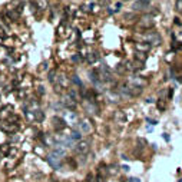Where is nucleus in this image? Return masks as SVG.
<instances>
[{
    "mask_svg": "<svg viewBox=\"0 0 182 182\" xmlns=\"http://www.w3.org/2000/svg\"><path fill=\"white\" fill-rule=\"evenodd\" d=\"M146 120H148V122H150V123H152V125H156V123H158V122H156V120H152V119H146Z\"/></svg>",
    "mask_w": 182,
    "mask_h": 182,
    "instance_id": "obj_31",
    "label": "nucleus"
},
{
    "mask_svg": "<svg viewBox=\"0 0 182 182\" xmlns=\"http://www.w3.org/2000/svg\"><path fill=\"white\" fill-rule=\"evenodd\" d=\"M78 125H79V128H80V131H82V132H85V133L90 132V126H89L86 122H79Z\"/></svg>",
    "mask_w": 182,
    "mask_h": 182,
    "instance_id": "obj_16",
    "label": "nucleus"
},
{
    "mask_svg": "<svg viewBox=\"0 0 182 182\" xmlns=\"http://www.w3.org/2000/svg\"><path fill=\"white\" fill-rule=\"evenodd\" d=\"M96 72H98V75H99V80H102V82H112V80H113L112 73L109 72V69L106 66L99 67Z\"/></svg>",
    "mask_w": 182,
    "mask_h": 182,
    "instance_id": "obj_2",
    "label": "nucleus"
},
{
    "mask_svg": "<svg viewBox=\"0 0 182 182\" xmlns=\"http://www.w3.org/2000/svg\"><path fill=\"white\" fill-rule=\"evenodd\" d=\"M98 59H99V53H98V52H93V53H90V55L86 56V60H88L89 63H93V62H96Z\"/></svg>",
    "mask_w": 182,
    "mask_h": 182,
    "instance_id": "obj_14",
    "label": "nucleus"
},
{
    "mask_svg": "<svg viewBox=\"0 0 182 182\" xmlns=\"http://www.w3.org/2000/svg\"><path fill=\"white\" fill-rule=\"evenodd\" d=\"M53 122H57V123H55V128L59 131V129H63L65 126H66V122L63 120V119H60V118H57V116H55L53 118Z\"/></svg>",
    "mask_w": 182,
    "mask_h": 182,
    "instance_id": "obj_13",
    "label": "nucleus"
},
{
    "mask_svg": "<svg viewBox=\"0 0 182 182\" xmlns=\"http://www.w3.org/2000/svg\"><path fill=\"white\" fill-rule=\"evenodd\" d=\"M62 158L60 156H57L56 153H50L49 156H48V162L50 164V166L53 168V169H60V166H62Z\"/></svg>",
    "mask_w": 182,
    "mask_h": 182,
    "instance_id": "obj_3",
    "label": "nucleus"
},
{
    "mask_svg": "<svg viewBox=\"0 0 182 182\" xmlns=\"http://www.w3.org/2000/svg\"><path fill=\"white\" fill-rule=\"evenodd\" d=\"M174 23L179 26V24H181V19H178V17H175V19H174Z\"/></svg>",
    "mask_w": 182,
    "mask_h": 182,
    "instance_id": "obj_27",
    "label": "nucleus"
},
{
    "mask_svg": "<svg viewBox=\"0 0 182 182\" xmlns=\"http://www.w3.org/2000/svg\"><path fill=\"white\" fill-rule=\"evenodd\" d=\"M155 24V20L152 15H144V16L139 19V23H138V27L142 29V30H150Z\"/></svg>",
    "mask_w": 182,
    "mask_h": 182,
    "instance_id": "obj_1",
    "label": "nucleus"
},
{
    "mask_svg": "<svg viewBox=\"0 0 182 182\" xmlns=\"http://www.w3.org/2000/svg\"><path fill=\"white\" fill-rule=\"evenodd\" d=\"M34 118H36L37 120H40V122H42V120L45 119V115L42 113V111H34Z\"/></svg>",
    "mask_w": 182,
    "mask_h": 182,
    "instance_id": "obj_21",
    "label": "nucleus"
},
{
    "mask_svg": "<svg viewBox=\"0 0 182 182\" xmlns=\"http://www.w3.org/2000/svg\"><path fill=\"white\" fill-rule=\"evenodd\" d=\"M156 106H158V109H159V111H165L166 109V102L165 100H158V103H156Z\"/></svg>",
    "mask_w": 182,
    "mask_h": 182,
    "instance_id": "obj_20",
    "label": "nucleus"
},
{
    "mask_svg": "<svg viewBox=\"0 0 182 182\" xmlns=\"http://www.w3.org/2000/svg\"><path fill=\"white\" fill-rule=\"evenodd\" d=\"M175 9H176L178 12H182V1H176V3H175Z\"/></svg>",
    "mask_w": 182,
    "mask_h": 182,
    "instance_id": "obj_25",
    "label": "nucleus"
},
{
    "mask_svg": "<svg viewBox=\"0 0 182 182\" xmlns=\"http://www.w3.org/2000/svg\"><path fill=\"white\" fill-rule=\"evenodd\" d=\"M148 37L149 40H150V43H153V45H161V42H162V39H161V36L156 33V32H150V33H148Z\"/></svg>",
    "mask_w": 182,
    "mask_h": 182,
    "instance_id": "obj_9",
    "label": "nucleus"
},
{
    "mask_svg": "<svg viewBox=\"0 0 182 182\" xmlns=\"http://www.w3.org/2000/svg\"><path fill=\"white\" fill-rule=\"evenodd\" d=\"M135 48H136V50L141 53H146V52H149L150 50V43L149 42H138V43H135Z\"/></svg>",
    "mask_w": 182,
    "mask_h": 182,
    "instance_id": "obj_8",
    "label": "nucleus"
},
{
    "mask_svg": "<svg viewBox=\"0 0 182 182\" xmlns=\"http://www.w3.org/2000/svg\"><path fill=\"white\" fill-rule=\"evenodd\" d=\"M108 176V168L105 164H100L99 168H98V172H96V181L98 182H105Z\"/></svg>",
    "mask_w": 182,
    "mask_h": 182,
    "instance_id": "obj_5",
    "label": "nucleus"
},
{
    "mask_svg": "<svg viewBox=\"0 0 182 182\" xmlns=\"http://www.w3.org/2000/svg\"><path fill=\"white\" fill-rule=\"evenodd\" d=\"M149 7H150V1H141V0H138V1H133V4H132V9L135 12L146 10Z\"/></svg>",
    "mask_w": 182,
    "mask_h": 182,
    "instance_id": "obj_6",
    "label": "nucleus"
},
{
    "mask_svg": "<svg viewBox=\"0 0 182 182\" xmlns=\"http://www.w3.org/2000/svg\"><path fill=\"white\" fill-rule=\"evenodd\" d=\"M56 75H57V72H56V69H52L49 72V75H48V80L52 83L56 82Z\"/></svg>",
    "mask_w": 182,
    "mask_h": 182,
    "instance_id": "obj_15",
    "label": "nucleus"
},
{
    "mask_svg": "<svg viewBox=\"0 0 182 182\" xmlns=\"http://www.w3.org/2000/svg\"><path fill=\"white\" fill-rule=\"evenodd\" d=\"M72 60H75V62H79V60H80V57H79V56H73V57H72Z\"/></svg>",
    "mask_w": 182,
    "mask_h": 182,
    "instance_id": "obj_30",
    "label": "nucleus"
},
{
    "mask_svg": "<svg viewBox=\"0 0 182 182\" xmlns=\"http://www.w3.org/2000/svg\"><path fill=\"white\" fill-rule=\"evenodd\" d=\"M135 60H139V62H142V63H145V60H146V55L145 53H136V56H135Z\"/></svg>",
    "mask_w": 182,
    "mask_h": 182,
    "instance_id": "obj_19",
    "label": "nucleus"
},
{
    "mask_svg": "<svg viewBox=\"0 0 182 182\" xmlns=\"http://www.w3.org/2000/svg\"><path fill=\"white\" fill-rule=\"evenodd\" d=\"M82 138V133L79 132V131H73V132L70 133V139L72 141H79Z\"/></svg>",
    "mask_w": 182,
    "mask_h": 182,
    "instance_id": "obj_18",
    "label": "nucleus"
},
{
    "mask_svg": "<svg viewBox=\"0 0 182 182\" xmlns=\"http://www.w3.org/2000/svg\"><path fill=\"white\" fill-rule=\"evenodd\" d=\"M72 82L75 83V85H78V86H82L83 85L82 80L79 79V76H73V78H72Z\"/></svg>",
    "mask_w": 182,
    "mask_h": 182,
    "instance_id": "obj_22",
    "label": "nucleus"
},
{
    "mask_svg": "<svg viewBox=\"0 0 182 182\" xmlns=\"http://www.w3.org/2000/svg\"><path fill=\"white\" fill-rule=\"evenodd\" d=\"M116 72H118V73H125V72H126V67H123L122 65H118V67H116Z\"/></svg>",
    "mask_w": 182,
    "mask_h": 182,
    "instance_id": "obj_23",
    "label": "nucleus"
},
{
    "mask_svg": "<svg viewBox=\"0 0 182 182\" xmlns=\"http://www.w3.org/2000/svg\"><path fill=\"white\" fill-rule=\"evenodd\" d=\"M113 119H115L116 123H125V122H126L125 112H122V111H116L115 113H113Z\"/></svg>",
    "mask_w": 182,
    "mask_h": 182,
    "instance_id": "obj_10",
    "label": "nucleus"
},
{
    "mask_svg": "<svg viewBox=\"0 0 182 182\" xmlns=\"http://www.w3.org/2000/svg\"><path fill=\"white\" fill-rule=\"evenodd\" d=\"M89 149H90V142H89V141H85V142H79V144L75 146V152L79 153V155H85V153L89 152Z\"/></svg>",
    "mask_w": 182,
    "mask_h": 182,
    "instance_id": "obj_4",
    "label": "nucleus"
},
{
    "mask_svg": "<svg viewBox=\"0 0 182 182\" xmlns=\"http://www.w3.org/2000/svg\"><path fill=\"white\" fill-rule=\"evenodd\" d=\"M82 182H86V181H82Z\"/></svg>",
    "mask_w": 182,
    "mask_h": 182,
    "instance_id": "obj_33",
    "label": "nucleus"
},
{
    "mask_svg": "<svg viewBox=\"0 0 182 182\" xmlns=\"http://www.w3.org/2000/svg\"><path fill=\"white\" fill-rule=\"evenodd\" d=\"M92 179H93V175H92V174H89V175H88V178H86V182H93Z\"/></svg>",
    "mask_w": 182,
    "mask_h": 182,
    "instance_id": "obj_26",
    "label": "nucleus"
},
{
    "mask_svg": "<svg viewBox=\"0 0 182 182\" xmlns=\"http://www.w3.org/2000/svg\"><path fill=\"white\" fill-rule=\"evenodd\" d=\"M7 16L10 17V20H17V17H19V12H15V10H12V9H7Z\"/></svg>",
    "mask_w": 182,
    "mask_h": 182,
    "instance_id": "obj_17",
    "label": "nucleus"
},
{
    "mask_svg": "<svg viewBox=\"0 0 182 182\" xmlns=\"http://www.w3.org/2000/svg\"><path fill=\"white\" fill-rule=\"evenodd\" d=\"M1 131H4V132L7 133H12V132H16L17 131V125L16 123H4L3 126H1Z\"/></svg>",
    "mask_w": 182,
    "mask_h": 182,
    "instance_id": "obj_11",
    "label": "nucleus"
},
{
    "mask_svg": "<svg viewBox=\"0 0 182 182\" xmlns=\"http://www.w3.org/2000/svg\"><path fill=\"white\" fill-rule=\"evenodd\" d=\"M85 108H86L88 113H90V115H98V113H99V109H98L96 103H86Z\"/></svg>",
    "mask_w": 182,
    "mask_h": 182,
    "instance_id": "obj_12",
    "label": "nucleus"
},
{
    "mask_svg": "<svg viewBox=\"0 0 182 182\" xmlns=\"http://www.w3.org/2000/svg\"><path fill=\"white\" fill-rule=\"evenodd\" d=\"M0 150H1L3 153H7V152H9V145H1V146H0Z\"/></svg>",
    "mask_w": 182,
    "mask_h": 182,
    "instance_id": "obj_24",
    "label": "nucleus"
},
{
    "mask_svg": "<svg viewBox=\"0 0 182 182\" xmlns=\"http://www.w3.org/2000/svg\"><path fill=\"white\" fill-rule=\"evenodd\" d=\"M164 139H165L166 142H169V141H171V138H169V135H168V133H164Z\"/></svg>",
    "mask_w": 182,
    "mask_h": 182,
    "instance_id": "obj_28",
    "label": "nucleus"
},
{
    "mask_svg": "<svg viewBox=\"0 0 182 182\" xmlns=\"http://www.w3.org/2000/svg\"><path fill=\"white\" fill-rule=\"evenodd\" d=\"M60 103H62V106H65V108H69V109H73L75 106H76V100L72 99L69 95L66 96H63L62 100H60Z\"/></svg>",
    "mask_w": 182,
    "mask_h": 182,
    "instance_id": "obj_7",
    "label": "nucleus"
},
{
    "mask_svg": "<svg viewBox=\"0 0 182 182\" xmlns=\"http://www.w3.org/2000/svg\"><path fill=\"white\" fill-rule=\"evenodd\" d=\"M129 182H141V179H139V178H131Z\"/></svg>",
    "mask_w": 182,
    "mask_h": 182,
    "instance_id": "obj_29",
    "label": "nucleus"
},
{
    "mask_svg": "<svg viewBox=\"0 0 182 182\" xmlns=\"http://www.w3.org/2000/svg\"><path fill=\"white\" fill-rule=\"evenodd\" d=\"M178 182H182V179H179V181H178Z\"/></svg>",
    "mask_w": 182,
    "mask_h": 182,
    "instance_id": "obj_32",
    "label": "nucleus"
}]
</instances>
